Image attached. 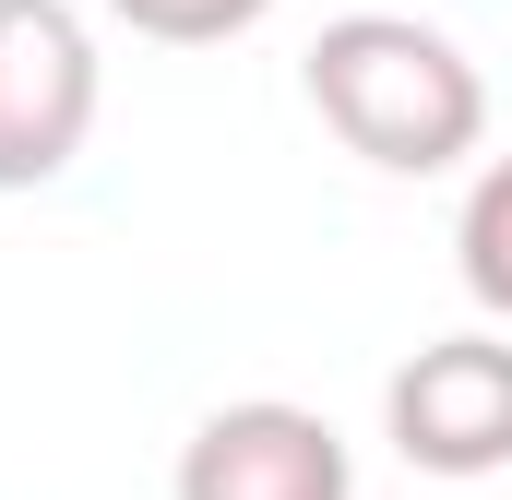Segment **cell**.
Wrapping results in <instances>:
<instances>
[{
	"label": "cell",
	"instance_id": "277c9868",
	"mask_svg": "<svg viewBox=\"0 0 512 500\" xmlns=\"http://www.w3.org/2000/svg\"><path fill=\"white\" fill-rule=\"evenodd\" d=\"M179 500H358V453L322 405H286V393H251V405H215L191 441H179Z\"/></svg>",
	"mask_w": 512,
	"mask_h": 500
},
{
	"label": "cell",
	"instance_id": "6da1fadb",
	"mask_svg": "<svg viewBox=\"0 0 512 500\" xmlns=\"http://www.w3.org/2000/svg\"><path fill=\"white\" fill-rule=\"evenodd\" d=\"M298 84H310L322 131H334L358 167H382V179H441V167H465V155L489 143V84H477V60H465L441 24L382 12V0H370V12H334V24L310 36Z\"/></svg>",
	"mask_w": 512,
	"mask_h": 500
},
{
	"label": "cell",
	"instance_id": "3957f363",
	"mask_svg": "<svg viewBox=\"0 0 512 500\" xmlns=\"http://www.w3.org/2000/svg\"><path fill=\"white\" fill-rule=\"evenodd\" d=\"M382 441L417 477H501L512 465V334H441L382 381Z\"/></svg>",
	"mask_w": 512,
	"mask_h": 500
},
{
	"label": "cell",
	"instance_id": "52a82bcc",
	"mask_svg": "<svg viewBox=\"0 0 512 500\" xmlns=\"http://www.w3.org/2000/svg\"><path fill=\"white\" fill-rule=\"evenodd\" d=\"M382 12H417V0H382Z\"/></svg>",
	"mask_w": 512,
	"mask_h": 500
},
{
	"label": "cell",
	"instance_id": "5b68a950",
	"mask_svg": "<svg viewBox=\"0 0 512 500\" xmlns=\"http://www.w3.org/2000/svg\"><path fill=\"white\" fill-rule=\"evenodd\" d=\"M453 274L489 310V334H512V155H489L453 203Z\"/></svg>",
	"mask_w": 512,
	"mask_h": 500
},
{
	"label": "cell",
	"instance_id": "8992f818",
	"mask_svg": "<svg viewBox=\"0 0 512 500\" xmlns=\"http://www.w3.org/2000/svg\"><path fill=\"white\" fill-rule=\"evenodd\" d=\"M131 36H155V48H227V36H251L274 0H108Z\"/></svg>",
	"mask_w": 512,
	"mask_h": 500
},
{
	"label": "cell",
	"instance_id": "7a4b0ae2",
	"mask_svg": "<svg viewBox=\"0 0 512 500\" xmlns=\"http://www.w3.org/2000/svg\"><path fill=\"white\" fill-rule=\"evenodd\" d=\"M96 36L72 0H0V191H48L96 143Z\"/></svg>",
	"mask_w": 512,
	"mask_h": 500
}]
</instances>
